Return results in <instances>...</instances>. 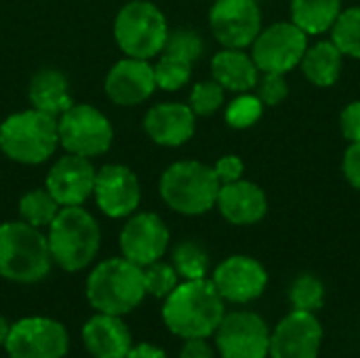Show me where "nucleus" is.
<instances>
[{"label":"nucleus","mask_w":360,"mask_h":358,"mask_svg":"<svg viewBox=\"0 0 360 358\" xmlns=\"http://www.w3.org/2000/svg\"><path fill=\"white\" fill-rule=\"evenodd\" d=\"M331 40L346 57L360 59V6H350L340 13L331 27Z\"/></svg>","instance_id":"nucleus-28"},{"label":"nucleus","mask_w":360,"mask_h":358,"mask_svg":"<svg viewBox=\"0 0 360 358\" xmlns=\"http://www.w3.org/2000/svg\"><path fill=\"white\" fill-rule=\"evenodd\" d=\"M209 25L224 49H245L262 32V8L257 0H215Z\"/></svg>","instance_id":"nucleus-12"},{"label":"nucleus","mask_w":360,"mask_h":358,"mask_svg":"<svg viewBox=\"0 0 360 358\" xmlns=\"http://www.w3.org/2000/svg\"><path fill=\"white\" fill-rule=\"evenodd\" d=\"M59 146L84 158L105 154L114 141V129L108 116L89 103H72L59 118Z\"/></svg>","instance_id":"nucleus-8"},{"label":"nucleus","mask_w":360,"mask_h":358,"mask_svg":"<svg viewBox=\"0 0 360 358\" xmlns=\"http://www.w3.org/2000/svg\"><path fill=\"white\" fill-rule=\"evenodd\" d=\"M342 13V0H291V21L308 36L333 27Z\"/></svg>","instance_id":"nucleus-25"},{"label":"nucleus","mask_w":360,"mask_h":358,"mask_svg":"<svg viewBox=\"0 0 360 358\" xmlns=\"http://www.w3.org/2000/svg\"><path fill=\"white\" fill-rule=\"evenodd\" d=\"M171 266L184 281L207 279L209 272V253L196 241H184L173 249Z\"/></svg>","instance_id":"nucleus-26"},{"label":"nucleus","mask_w":360,"mask_h":358,"mask_svg":"<svg viewBox=\"0 0 360 358\" xmlns=\"http://www.w3.org/2000/svg\"><path fill=\"white\" fill-rule=\"evenodd\" d=\"M169 36L165 13L148 0L127 2L114 19V38L127 57L152 59L162 53Z\"/></svg>","instance_id":"nucleus-7"},{"label":"nucleus","mask_w":360,"mask_h":358,"mask_svg":"<svg viewBox=\"0 0 360 358\" xmlns=\"http://www.w3.org/2000/svg\"><path fill=\"white\" fill-rule=\"evenodd\" d=\"M179 358H215V352L209 346L207 338H192V340H184Z\"/></svg>","instance_id":"nucleus-39"},{"label":"nucleus","mask_w":360,"mask_h":358,"mask_svg":"<svg viewBox=\"0 0 360 358\" xmlns=\"http://www.w3.org/2000/svg\"><path fill=\"white\" fill-rule=\"evenodd\" d=\"M323 325L314 312L293 310L270 331V358H319Z\"/></svg>","instance_id":"nucleus-14"},{"label":"nucleus","mask_w":360,"mask_h":358,"mask_svg":"<svg viewBox=\"0 0 360 358\" xmlns=\"http://www.w3.org/2000/svg\"><path fill=\"white\" fill-rule=\"evenodd\" d=\"M205 53V42L198 32L190 27H179L175 32H169L167 42L162 46V55L181 59L186 63H194L202 57Z\"/></svg>","instance_id":"nucleus-30"},{"label":"nucleus","mask_w":360,"mask_h":358,"mask_svg":"<svg viewBox=\"0 0 360 358\" xmlns=\"http://www.w3.org/2000/svg\"><path fill=\"white\" fill-rule=\"evenodd\" d=\"M226 317V302L207 279L179 283L162 304V323L181 338H211Z\"/></svg>","instance_id":"nucleus-1"},{"label":"nucleus","mask_w":360,"mask_h":358,"mask_svg":"<svg viewBox=\"0 0 360 358\" xmlns=\"http://www.w3.org/2000/svg\"><path fill=\"white\" fill-rule=\"evenodd\" d=\"M95 175L97 171L91 158L68 152L51 167L44 188L59 207H80L89 196H93Z\"/></svg>","instance_id":"nucleus-17"},{"label":"nucleus","mask_w":360,"mask_h":358,"mask_svg":"<svg viewBox=\"0 0 360 358\" xmlns=\"http://www.w3.org/2000/svg\"><path fill=\"white\" fill-rule=\"evenodd\" d=\"M49 251L55 266L65 272L84 270L99 253L101 230L82 207H61L49 226Z\"/></svg>","instance_id":"nucleus-3"},{"label":"nucleus","mask_w":360,"mask_h":358,"mask_svg":"<svg viewBox=\"0 0 360 358\" xmlns=\"http://www.w3.org/2000/svg\"><path fill=\"white\" fill-rule=\"evenodd\" d=\"M215 207L226 222L234 226H253L268 213V198L264 190L247 179L221 184Z\"/></svg>","instance_id":"nucleus-20"},{"label":"nucleus","mask_w":360,"mask_h":358,"mask_svg":"<svg viewBox=\"0 0 360 358\" xmlns=\"http://www.w3.org/2000/svg\"><path fill=\"white\" fill-rule=\"evenodd\" d=\"M219 184H232V181H238L243 179V171H245V162L234 156V154H228L224 158H219L213 167Z\"/></svg>","instance_id":"nucleus-37"},{"label":"nucleus","mask_w":360,"mask_h":358,"mask_svg":"<svg viewBox=\"0 0 360 358\" xmlns=\"http://www.w3.org/2000/svg\"><path fill=\"white\" fill-rule=\"evenodd\" d=\"M224 87L215 80L198 82L194 84L190 93V108L196 116H211L215 114L224 103Z\"/></svg>","instance_id":"nucleus-34"},{"label":"nucleus","mask_w":360,"mask_h":358,"mask_svg":"<svg viewBox=\"0 0 360 358\" xmlns=\"http://www.w3.org/2000/svg\"><path fill=\"white\" fill-rule=\"evenodd\" d=\"M82 342L93 358H124L133 346V338L124 321L103 312H97L84 323Z\"/></svg>","instance_id":"nucleus-21"},{"label":"nucleus","mask_w":360,"mask_h":358,"mask_svg":"<svg viewBox=\"0 0 360 358\" xmlns=\"http://www.w3.org/2000/svg\"><path fill=\"white\" fill-rule=\"evenodd\" d=\"M213 335L221 358H268L270 354V329L255 312L226 314Z\"/></svg>","instance_id":"nucleus-11"},{"label":"nucleus","mask_w":360,"mask_h":358,"mask_svg":"<svg viewBox=\"0 0 360 358\" xmlns=\"http://www.w3.org/2000/svg\"><path fill=\"white\" fill-rule=\"evenodd\" d=\"M143 283H146V293L158 300H165L177 285H179V274L171 264L165 262H154L143 268Z\"/></svg>","instance_id":"nucleus-32"},{"label":"nucleus","mask_w":360,"mask_h":358,"mask_svg":"<svg viewBox=\"0 0 360 358\" xmlns=\"http://www.w3.org/2000/svg\"><path fill=\"white\" fill-rule=\"evenodd\" d=\"M27 97L32 108L51 114L55 118H59L74 103L70 95L68 78L53 68H44L38 74H34L27 87Z\"/></svg>","instance_id":"nucleus-23"},{"label":"nucleus","mask_w":360,"mask_h":358,"mask_svg":"<svg viewBox=\"0 0 360 358\" xmlns=\"http://www.w3.org/2000/svg\"><path fill=\"white\" fill-rule=\"evenodd\" d=\"M289 302L293 310L304 312H316L325 304V285L314 274H300L291 289H289Z\"/></svg>","instance_id":"nucleus-29"},{"label":"nucleus","mask_w":360,"mask_h":358,"mask_svg":"<svg viewBox=\"0 0 360 358\" xmlns=\"http://www.w3.org/2000/svg\"><path fill=\"white\" fill-rule=\"evenodd\" d=\"M169 228L156 213H133L120 230V253L129 262L146 268L169 249Z\"/></svg>","instance_id":"nucleus-13"},{"label":"nucleus","mask_w":360,"mask_h":358,"mask_svg":"<svg viewBox=\"0 0 360 358\" xmlns=\"http://www.w3.org/2000/svg\"><path fill=\"white\" fill-rule=\"evenodd\" d=\"M340 127H342V135L350 143L360 141V101H352L342 110Z\"/></svg>","instance_id":"nucleus-36"},{"label":"nucleus","mask_w":360,"mask_h":358,"mask_svg":"<svg viewBox=\"0 0 360 358\" xmlns=\"http://www.w3.org/2000/svg\"><path fill=\"white\" fill-rule=\"evenodd\" d=\"M143 129L154 143L177 148L192 139L196 131V114L186 103H158L148 110L143 118Z\"/></svg>","instance_id":"nucleus-19"},{"label":"nucleus","mask_w":360,"mask_h":358,"mask_svg":"<svg viewBox=\"0 0 360 358\" xmlns=\"http://www.w3.org/2000/svg\"><path fill=\"white\" fill-rule=\"evenodd\" d=\"M59 146L57 118L36 108L15 112L0 124V150L19 165H40Z\"/></svg>","instance_id":"nucleus-5"},{"label":"nucleus","mask_w":360,"mask_h":358,"mask_svg":"<svg viewBox=\"0 0 360 358\" xmlns=\"http://www.w3.org/2000/svg\"><path fill=\"white\" fill-rule=\"evenodd\" d=\"M49 241L30 224L6 222L0 226V276L17 285L40 283L51 272Z\"/></svg>","instance_id":"nucleus-4"},{"label":"nucleus","mask_w":360,"mask_h":358,"mask_svg":"<svg viewBox=\"0 0 360 358\" xmlns=\"http://www.w3.org/2000/svg\"><path fill=\"white\" fill-rule=\"evenodd\" d=\"M342 169H344V175L350 181V186L360 190V141L350 143V148L344 154Z\"/></svg>","instance_id":"nucleus-38"},{"label":"nucleus","mask_w":360,"mask_h":358,"mask_svg":"<svg viewBox=\"0 0 360 358\" xmlns=\"http://www.w3.org/2000/svg\"><path fill=\"white\" fill-rule=\"evenodd\" d=\"M219 179L213 167L198 160L173 162L160 177V196L181 215H202L217 203Z\"/></svg>","instance_id":"nucleus-6"},{"label":"nucleus","mask_w":360,"mask_h":358,"mask_svg":"<svg viewBox=\"0 0 360 358\" xmlns=\"http://www.w3.org/2000/svg\"><path fill=\"white\" fill-rule=\"evenodd\" d=\"M59 203L51 196V192L44 190H30L19 200V215L25 224L34 228H49L51 222L59 213Z\"/></svg>","instance_id":"nucleus-27"},{"label":"nucleus","mask_w":360,"mask_h":358,"mask_svg":"<svg viewBox=\"0 0 360 358\" xmlns=\"http://www.w3.org/2000/svg\"><path fill=\"white\" fill-rule=\"evenodd\" d=\"M84 293L95 312L124 317L133 312L148 295L143 268L127 257L103 260L91 270Z\"/></svg>","instance_id":"nucleus-2"},{"label":"nucleus","mask_w":360,"mask_h":358,"mask_svg":"<svg viewBox=\"0 0 360 358\" xmlns=\"http://www.w3.org/2000/svg\"><path fill=\"white\" fill-rule=\"evenodd\" d=\"M8 329H11V325H8V323H6V319L0 314V346H4V342H6Z\"/></svg>","instance_id":"nucleus-41"},{"label":"nucleus","mask_w":360,"mask_h":358,"mask_svg":"<svg viewBox=\"0 0 360 358\" xmlns=\"http://www.w3.org/2000/svg\"><path fill=\"white\" fill-rule=\"evenodd\" d=\"M264 114V103L257 95L240 93L234 101H230L226 110V122L232 129H249Z\"/></svg>","instance_id":"nucleus-31"},{"label":"nucleus","mask_w":360,"mask_h":358,"mask_svg":"<svg viewBox=\"0 0 360 358\" xmlns=\"http://www.w3.org/2000/svg\"><path fill=\"white\" fill-rule=\"evenodd\" d=\"M124 358H167V354L162 348L148 344V342H141V344H133L129 354Z\"/></svg>","instance_id":"nucleus-40"},{"label":"nucleus","mask_w":360,"mask_h":358,"mask_svg":"<svg viewBox=\"0 0 360 358\" xmlns=\"http://www.w3.org/2000/svg\"><path fill=\"white\" fill-rule=\"evenodd\" d=\"M304 76L316 87H333L340 80L344 53L335 46L333 40H321L314 46L306 49L302 57Z\"/></svg>","instance_id":"nucleus-24"},{"label":"nucleus","mask_w":360,"mask_h":358,"mask_svg":"<svg viewBox=\"0 0 360 358\" xmlns=\"http://www.w3.org/2000/svg\"><path fill=\"white\" fill-rule=\"evenodd\" d=\"M192 76V63H186L181 59L175 57H167L162 55L160 61L154 65V78H156V87H160L162 91H177L181 89Z\"/></svg>","instance_id":"nucleus-33"},{"label":"nucleus","mask_w":360,"mask_h":358,"mask_svg":"<svg viewBox=\"0 0 360 358\" xmlns=\"http://www.w3.org/2000/svg\"><path fill=\"white\" fill-rule=\"evenodd\" d=\"M93 196L103 215L112 219L129 217L141 200L139 179L124 165H105L95 175Z\"/></svg>","instance_id":"nucleus-16"},{"label":"nucleus","mask_w":360,"mask_h":358,"mask_svg":"<svg viewBox=\"0 0 360 358\" xmlns=\"http://www.w3.org/2000/svg\"><path fill=\"white\" fill-rule=\"evenodd\" d=\"M211 283L215 285L224 302L249 304L262 298V293L266 291L268 272L257 260L249 255H232L213 270Z\"/></svg>","instance_id":"nucleus-15"},{"label":"nucleus","mask_w":360,"mask_h":358,"mask_svg":"<svg viewBox=\"0 0 360 358\" xmlns=\"http://www.w3.org/2000/svg\"><path fill=\"white\" fill-rule=\"evenodd\" d=\"M251 46V57L262 72L287 74L300 65L308 49V34L293 21H278L262 30Z\"/></svg>","instance_id":"nucleus-10"},{"label":"nucleus","mask_w":360,"mask_h":358,"mask_svg":"<svg viewBox=\"0 0 360 358\" xmlns=\"http://www.w3.org/2000/svg\"><path fill=\"white\" fill-rule=\"evenodd\" d=\"M211 72L213 80L232 93H249L259 80V68L243 49H224L215 53L211 59Z\"/></svg>","instance_id":"nucleus-22"},{"label":"nucleus","mask_w":360,"mask_h":358,"mask_svg":"<svg viewBox=\"0 0 360 358\" xmlns=\"http://www.w3.org/2000/svg\"><path fill=\"white\" fill-rule=\"evenodd\" d=\"M68 329L49 317H25L11 325L4 350L8 358H65Z\"/></svg>","instance_id":"nucleus-9"},{"label":"nucleus","mask_w":360,"mask_h":358,"mask_svg":"<svg viewBox=\"0 0 360 358\" xmlns=\"http://www.w3.org/2000/svg\"><path fill=\"white\" fill-rule=\"evenodd\" d=\"M156 91L154 65L148 59L124 57L105 76V95L124 108L143 103Z\"/></svg>","instance_id":"nucleus-18"},{"label":"nucleus","mask_w":360,"mask_h":358,"mask_svg":"<svg viewBox=\"0 0 360 358\" xmlns=\"http://www.w3.org/2000/svg\"><path fill=\"white\" fill-rule=\"evenodd\" d=\"M289 95V87L285 80V74H272L264 72V78L257 80V97L264 106H278Z\"/></svg>","instance_id":"nucleus-35"}]
</instances>
